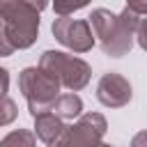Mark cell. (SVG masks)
Instances as JSON below:
<instances>
[{"label":"cell","mask_w":147,"mask_h":147,"mask_svg":"<svg viewBox=\"0 0 147 147\" xmlns=\"http://www.w3.org/2000/svg\"><path fill=\"white\" fill-rule=\"evenodd\" d=\"M46 9V2L34 0H2L0 18L2 30L11 48H30L39 37V11Z\"/></svg>","instance_id":"7a4b0ae2"},{"label":"cell","mask_w":147,"mask_h":147,"mask_svg":"<svg viewBox=\"0 0 147 147\" xmlns=\"http://www.w3.org/2000/svg\"><path fill=\"white\" fill-rule=\"evenodd\" d=\"M83 7H85V2H55L53 5L57 16H69V14H74V11L83 9Z\"/></svg>","instance_id":"7c38bea8"},{"label":"cell","mask_w":147,"mask_h":147,"mask_svg":"<svg viewBox=\"0 0 147 147\" xmlns=\"http://www.w3.org/2000/svg\"><path fill=\"white\" fill-rule=\"evenodd\" d=\"M147 5L145 2H131L122 9V14H113L110 9L96 7L90 14V28L94 39H99V46L110 57H122L133 48V37L140 18H145Z\"/></svg>","instance_id":"6da1fadb"},{"label":"cell","mask_w":147,"mask_h":147,"mask_svg":"<svg viewBox=\"0 0 147 147\" xmlns=\"http://www.w3.org/2000/svg\"><path fill=\"white\" fill-rule=\"evenodd\" d=\"M64 122L62 119H57L53 113H44V115H37L34 117V138H39L41 142H46V145H51V142H55L62 133H64Z\"/></svg>","instance_id":"ba28073f"},{"label":"cell","mask_w":147,"mask_h":147,"mask_svg":"<svg viewBox=\"0 0 147 147\" xmlns=\"http://www.w3.org/2000/svg\"><path fill=\"white\" fill-rule=\"evenodd\" d=\"M133 96V90H131V83L117 74V71H108L99 78V85H96V99L101 106L106 108H122L131 101Z\"/></svg>","instance_id":"52a82bcc"},{"label":"cell","mask_w":147,"mask_h":147,"mask_svg":"<svg viewBox=\"0 0 147 147\" xmlns=\"http://www.w3.org/2000/svg\"><path fill=\"white\" fill-rule=\"evenodd\" d=\"M48 147H69V145H67V140H64V138H62V136H60V138H57V140H55V142H51V145H48Z\"/></svg>","instance_id":"e0dca14e"},{"label":"cell","mask_w":147,"mask_h":147,"mask_svg":"<svg viewBox=\"0 0 147 147\" xmlns=\"http://www.w3.org/2000/svg\"><path fill=\"white\" fill-rule=\"evenodd\" d=\"M11 53H14V48H11V44L7 41L5 30H2V23H0V57H7V55H11Z\"/></svg>","instance_id":"5bb4252c"},{"label":"cell","mask_w":147,"mask_h":147,"mask_svg":"<svg viewBox=\"0 0 147 147\" xmlns=\"http://www.w3.org/2000/svg\"><path fill=\"white\" fill-rule=\"evenodd\" d=\"M0 23H2V18H0Z\"/></svg>","instance_id":"d6986e66"},{"label":"cell","mask_w":147,"mask_h":147,"mask_svg":"<svg viewBox=\"0 0 147 147\" xmlns=\"http://www.w3.org/2000/svg\"><path fill=\"white\" fill-rule=\"evenodd\" d=\"M51 30H53V37L74 53H87L94 46V34H92V28L85 18L57 16L53 21Z\"/></svg>","instance_id":"5b68a950"},{"label":"cell","mask_w":147,"mask_h":147,"mask_svg":"<svg viewBox=\"0 0 147 147\" xmlns=\"http://www.w3.org/2000/svg\"><path fill=\"white\" fill-rule=\"evenodd\" d=\"M16 117H18L16 101H14V99H9V96H0V126L11 124Z\"/></svg>","instance_id":"8fae6325"},{"label":"cell","mask_w":147,"mask_h":147,"mask_svg":"<svg viewBox=\"0 0 147 147\" xmlns=\"http://www.w3.org/2000/svg\"><path fill=\"white\" fill-rule=\"evenodd\" d=\"M7 90H9V71L0 67V96H7Z\"/></svg>","instance_id":"9a60e30c"},{"label":"cell","mask_w":147,"mask_h":147,"mask_svg":"<svg viewBox=\"0 0 147 147\" xmlns=\"http://www.w3.org/2000/svg\"><path fill=\"white\" fill-rule=\"evenodd\" d=\"M39 69L46 76H51L53 80H57L60 87H67L74 94L78 90L87 87V83L92 78V69L85 60L74 57L62 51H44L39 57Z\"/></svg>","instance_id":"3957f363"},{"label":"cell","mask_w":147,"mask_h":147,"mask_svg":"<svg viewBox=\"0 0 147 147\" xmlns=\"http://www.w3.org/2000/svg\"><path fill=\"white\" fill-rule=\"evenodd\" d=\"M106 129L108 122L101 113H85L71 126L64 129L62 138L67 140L69 147H96L106 136Z\"/></svg>","instance_id":"8992f818"},{"label":"cell","mask_w":147,"mask_h":147,"mask_svg":"<svg viewBox=\"0 0 147 147\" xmlns=\"http://www.w3.org/2000/svg\"><path fill=\"white\" fill-rule=\"evenodd\" d=\"M136 37H138L140 48H147V18H140V23L136 28Z\"/></svg>","instance_id":"4fadbf2b"},{"label":"cell","mask_w":147,"mask_h":147,"mask_svg":"<svg viewBox=\"0 0 147 147\" xmlns=\"http://www.w3.org/2000/svg\"><path fill=\"white\" fill-rule=\"evenodd\" d=\"M145 140H147V133L145 131H140L136 138H133V142H131V147H145Z\"/></svg>","instance_id":"2e32d148"},{"label":"cell","mask_w":147,"mask_h":147,"mask_svg":"<svg viewBox=\"0 0 147 147\" xmlns=\"http://www.w3.org/2000/svg\"><path fill=\"white\" fill-rule=\"evenodd\" d=\"M18 90L28 101V110L32 117L51 113L55 99L60 96V85L51 76H46L39 67H25L18 74Z\"/></svg>","instance_id":"277c9868"},{"label":"cell","mask_w":147,"mask_h":147,"mask_svg":"<svg viewBox=\"0 0 147 147\" xmlns=\"http://www.w3.org/2000/svg\"><path fill=\"white\" fill-rule=\"evenodd\" d=\"M96 147H113V145H108V142H99Z\"/></svg>","instance_id":"ac0fdd59"},{"label":"cell","mask_w":147,"mask_h":147,"mask_svg":"<svg viewBox=\"0 0 147 147\" xmlns=\"http://www.w3.org/2000/svg\"><path fill=\"white\" fill-rule=\"evenodd\" d=\"M51 113L57 119H76L83 115V99L78 94H60L51 108Z\"/></svg>","instance_id":"9c48e42d"},{"label":"cell","mask_w":147,"mask_h":147,"mask_svg":"<svg viewBox=\"0 0 147 147\" xmlns=\"http://www.w3.org/2000/svg\"><path fill=\"white\" fill-rule=\"evenodd\" d=\"M0 147H37V138L30 129H14L0 140Z\"/></svg>","instance_id":"30bf717a"}]
</instances>
